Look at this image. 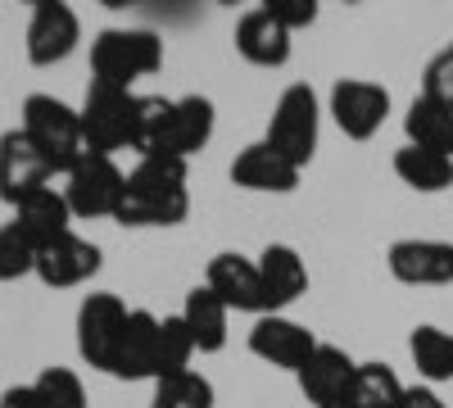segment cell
I'll use <instances>...</instances> for the list:
<instances>
[{"label": "cell", "mask_w": 453, "mask_h": 408, "mask_svg": "<svg viewBox=\"0 0 453 408\" xmlns=\"http://www.w3.org/2000/svg\"><path fill=\"white\" fill-rule=\"evenodd\" d=\"M354 358L340 350V345H322L318 341V350L309 354V363L299 367V390H304V399L313 404V408H340V399H345V390H349V381H354Z\"/></svg>", "instance_id": "obj_17"}, {"label": "cell", "mask_w": 453, "mask_h": 408, "mask_svg": "<svg viewBox=\"0 0 453 408\" xmlns=\"http://www.w3.org/2000/svg\"><path fill=\"white\" fill-rule=\"evenodd\" d=\"M399 408H444V399H440L431 386H412V390H403Z\"/></svg>", "instance_id": "obj_34"}, {"label": "cell", "mask_w": 453, "mask_h": 408, "mask_svg": "<svg viewBox=\"0 0 453 408\" xmlns=\"http://www.w3.org/2000/svg\"><path fill=\"white\" fill-rule=\"evenodd\" d=\"M14 222L36 241V250H42V245L59 241L64 232H73V209H68L64 191L46 187V191L27 196L23 204H14Z\"/></svg>", "instance_id": "obj_21"}, {"label": "cell", "mask_w": 453, "mask_h": 408, "mask_svg": "<svg viewBox=\"0 0 453 408\" xmlns=\"http://www.w3.org/2000/svg\"><path fill=\"white\" fill-rule=\"evenodd\" d=\"M403 132H408V145L418 150H435V155H449L453 159V109L435 104L431 96H418L403 114Z\"/></svg>", "instance_id": "obj_23"}, {"label": "cell", "mask_w": 453, "mask_h": 408, "mask_svg": "<svg viewBox=\"0 0 453 408\" xmlns=\"http://www.w3.org/2000/svg\"><path fill=\"white\" fill-rule=\"evenodd\" d=\"M226 318H232V309H226L209 286H196L181 304V322H186V331H191L200 354H218L226 345Z\"/></svg>", "instance_id": "obj_22"}, {"label": "cell", "mask_w": 453, "mask_h": 408, "mask_svg": "<svg viewBox=\"0 0 453 408\" xmlns=\"http://www.w3.org/2000/svg\"><path fill=\"white\" fill-rule=\"evenodd\" d=\"M250 350L254 358L273 363V367H286V373H299V367L309 363V354L318 350V336L295 322V318H281V313H263L250 331Z\"/></svg>", "instance_id": "obj_13"}, {"label": "cell", "mask_w": 453, "mask_h": 408, "mask_svg": "<svg viewBox=\"0 0 453 408\" xmlns=\"http://www.w3.org/2000/svg\"><path fill=\"white\" fill-rule=\"evenodd\" d=\"M0 408H46L42 395H36V386H10L5 395H0Z\"/></svg>", "instance_id": "obj_33"}, {"label": "cell", "mask_w": 453, "mask_h": 408, "mask_svg": "<svg viewBox=\"0 0 453 408\" xmlns=\"http://www.w3.org/2000/svg\"><path fill=\"white\" fill-rule=\"evenodd\" d=\"M318 123H322V109H318V96L309 82H295L281 91L273 119H268V141L273 150H281L290 164L304 168L313 155H318Z\"/></svg>", "instance_id": "obj_6"}, {"label": "cell", "mask_w": 453, "mask_h": 408, "mask_svg": "<svg viewBox=\"0 0 453 408\" xmlns=\"http://www.w3.org/2000/svg\"><path fill=\"white\" fill-rule=\"evenodd\" d=\"M23 136L42 150V159L55 168V173H68L87 155V141H82V114L73 104H64L59 96H46L36 91L23 100Z\"/></svg>", "instance_id": "obj_5"}, {"label": "cell", "mask_w": 453, "mask_h": 408, "mask_svg": "<svg viewBox=\"0 0 453 408\" xmlns=\"http://www.w3.org/2000/svg\"><path fill=\"white\" fill-rule=\"evenodd\" d=\"M395 173H399L403 187L422 191V196H435V191L453 187V159L435 155V150H418V145H403V150L395 155Z\"/></svg>", "instance_id": "obj_25"}, {"label": "cell", "mask_w": 453, "mask_h": 408, "mask_svg": "<svg viewBox=\"0 0 453 408\" xmlns=\"http://www.w3.org/2000/svg\"><path fill=\"white\" fill-rule=\"evenodd\" d=\"M127 304L119 300V295H109V290H96L82 300L78 309V354L100 367V373H109V363H113V345H119L123 336V322H127Z\"/></svg>", "instance_id": "obj_10"}, {"label": "cell", "mask_w": 453, "mask_h": 408, "mask_svg": "<svg viewBox=\"0 0 453 408\" xmlns=\"http://www.w3.org/2000/svg\"><path fill=\"white\" fill-rule=\"evenodd\" d=\"M159 322L150 309H132L123 322V336L113 345L109 377L119 381H159Z\"/></svg>", "instance_id": "obj_12"}, {"label": "cell", "mask_w": 453, "mask_h": 408, "mask_svg": "<svg viewBox=\"0 0 453 408\" xmlns=\"http://www.w3.org/2000/svg\"><path fill=\"white\" fill-rule=\"evenodd\" d=\"M78 114H82L87 155L113 159L119 150H136V136H141V96L91 82Z\"/></svg>", "instance_id": "obj_3"}, {"label": "cell", "mask_w": 453, "mask_h": 408, "mask_svg": "<svg viewBox=\"0 0 453 408\" xmlns=\"http://www.w3.org/2000/svg\"><path fill=\"white\" fill-rule=\"evenodd\" d=\"M27 273H36V241L10 218L0 227V281H19Z\"/></svg>", "instance_id": "obj_28"}, {"label": "cell", "mask_w": 453, "mask_h": 408, "mask_svg": "<svg viewBox=\"0 0 453 408\" xmlns=\"http://www.w3.org/2000/svg\"><path fill=\"white\" fill-rule=\"evenodd\" d=\"M299 173H304V168L290 164L281 150H273L268 141L245 145V150L236 155V164H232V181H236V187H245V191H273V196L295 191Z\"/></svg>", "instance_id": "obj_18"}, {"label": "cell", "mask_w": 453, "mask_h": 408, "mask_svg": "<svg viewBox=\"0 0 453 408\" xmlns=\"http://www.w3.org/2000/svg\"><path fill=\"white\" fill-rule=\"evenodd\" d=\"M390 114V91L381 82H367V78H345L331 87V119L335 127L345 132L349 141H367L381 132Z\"/></svg>", "instance_id": "obj_9"}, {"label": "cell", "mask_w": 453, "mask_h": 408, "mask_svg": "<svg viewBox=\"0 0 453 408\" xmlns=\"http://www.w3.org/2000/svg\"><path fill=\"white\" fill-rule=\"evenodd\" d=\"M164 64V42L150 27H104L91 46V73L100 87L132 91V82L150 78Z\"/></svg>", "instance_id": "obj_4"}, {"label": "cell", "mask_w": 453, "mask_h": 408, "mask_svg": "<svg viewBox=\"0 0 453 408\" xmlns=\"http://www.w3.org/2000/svg\"><path fill=\"white\" fill-rule=\"evenodd\" d=\"M100 273V245L96 241H82L78 232H64L59 241L36 250V277L55 290H68V286H82Z\"/></svg>", "instance_id": "obj_15"}, {"label": "cell", "mask_w": 453, "mask_h": 408, "mask_svg": "<svg viewBox=\"0 0 453 408\" xmlns=\"http://www.w3.org/2000/svg\"><path fill=\"white\" fill-rule=\"evenodd\" d=\"M226 309L236 313H273L268 309V295H263V277H258V264L245 254H218L209 264V281H204Z\"/></svg>", "instance_id": "obj_16"}, {"label": "cell", "mask_w": 453, "mask_h": 408, "mask_svg": "<svg viewBox=\"0 0 453 408\" xmlns=\"http://www.w3.org/2000/svg\"><path fill=\"white\" fill-rule=\"evenodd\" d=\"M258 277H263V295H268V309H286L295 304L299 295L309 290V268H304V258H299V250L290 245H268L258 258Z\"/></svg>", "instance_id": "obj_19"}, {"label": "cell", "mask_w": 453, "mask_h": 408, "mask_svg": "<svg viewBox=\"0 0 453 408\" xmlns=\"http://www.w3.org/2000/svg\"><path fill=\"white\" fill-rule=\"evenodd\" d=\"M150 408H213V386H209V377H200V373L159 377Z\"/></svg>", "instance_id": "obj_27"}, {"label": "cell", "mask_w": 453, "mask_h": 408, "mask_svg": "<svg viewBox=\"0 0 453 408\" xmlns=\"http://www.w3.org/2000/svg\"><path fill=\"white\" fill-rule=\"evenodd\" d=\"M422 96H431L435 104L453 109V46H444L431 64H426V87Z\"/></svg>", "instance_id": "obj_31"}, {"label": "cell", "mask_w": 453, "mask_h": 408, "mask_svg": "<svg viewBox=\"0 0 453 408\" xmlns=\"http://www.w3.org/2000/svg\"><path fill=\"white\" fill-rule=\"evenodd\" d=\"M64 177H68L64 200H68L73 218H113V213H119L127 173L113 164V159H104V155H82Z\"/></svg>", "instance_id": "obj_7"}, {"label": "cell", "mask_w": 453, "mask_h": 408, "mask_svg": "<svg viewBox=\"0 0 453 408\" xmlns=\"http://www.w3.org/2000/svg\"><path fill=\"white\" fill-rule=\"evenodd\" d=\"M399 399H403V386L395 377V367H386V363H358L345 399H340V408H399Z\"/></svg>", "instance_id": "obj_24"}, {"label": "cell", "mask_w": 453, "mask_h": 408, "mask_svg": "<svg viewBox=\"0 0 453 408\" xmlns=\"http://www.w3.org/2000/svg\"><path fill=\"white\" fill-rule=\"evenodd\" d=\"M236 50L258 68H281L290 59V32L258 5V10L241 14V23H236Z\"/></svg>", "instance_id": "obj_20"}, {"label": "cell", "mask_w": 453, "mask_h": 408, "mask_svg": "<svg viewBox=\"0 0 453 408\" xmlns=\"http://www.w3.org/2000/svg\"><path fill=\"white\" fill-rule=\"evenodd\" d=\"M263 10H268L290 36L299 27H313L318 23V0H263Z\"/></svg>", "instance_id": "obj_32"}, {"label": "cell", "mask_w": 453, "mask_h": 408, "mask_svg": "<svg viewBox=\"0 0 453 408\" xmlns=\"http://www.w3.org/2000/svg\"><path fill=\"white\" fill-rule=\"evenodd\" d=\"M213 100L204 96H141V136H136V155L141 159H181L191 164L204 145L213 141Z\"/></svg>", "instance_id": "obj_1"}, {"label": "cell", "mask_w": 453, "mask_h": 408, "mask_svg": "<svg viewBox=\"0 0 453 408\" xmlns=\"http://www.w3.org/2000/svg\"><path fill=\"white\" fill-rule=\"evenodd\" d=\"M50 177H55V168L23 136V127H10L5 136H0V200H5L10 209L23 204L36 191H46Z\"/></svg>", "instance_id": "obj_11"}, {"label": "cell", "mask_w": 453, "mask_h": 408, "mask_svg": "<svg viewBox=\"0 0 453 408\" xmlns=\"http://www.w3.org/2000/svg\"><path fill=\"white\" fill-rule=\"evenodd\" d=\"M390 277L403 286H449L453 281V245L449 241H426L408 236L390 245Z\"/></svg>", "instance_id": "obj_14"}, {"label": "cell", "mask_w": 453, "mask_h": 408, "mask_svg": "<svg viewBox=\"0 0 453 408\" xmlns=\"http://www.w3.org/2000/svg\"><path fill=\"white\" fill-rule=\"evenodd\" d=\"M191 354H196V341H191V331H186L181 313L164 318L159 322V377L191 373Z\"/></svg>", "instance_id": "obj_29"}, {"label": "cell", "mask_w": 453, "mask_h": 408, "mask_svg": "<svg viewBox=\"0 0 453 408\" xmlns=\"http://www.w3.org/2000/svg\"><path fill=\"white\" fill-rule=\"evenodd\" d=\"M191 213V191H186V164L181 159H141L127 173V187L119 200L113 222L123 227H177Z\"/></svg>", "instance_id": "obj_2"}, {"label": "cell", "mask_w": 453, "mask_h": 408, "mask_svg": "<svg viewBox=\"0 0 453 408\" xmlns=\"http://www.w3.org/2000/svg\"><path fill=\"white\" fill-rule=\"evenodd\" d=\"M32 386L46 408H87V386L73 367H42V377Z\"/></svg>", "instance_id": "obj_30"}, {"label": "cell", "mask_w": 453, "mask_h": 408, "mask_svg": "<svg viewBox=\"0 0 453 408\" xmlns=\"http://www.w3.org/2000/svg\"><path fill=\"white\" fill-rule=\"evenodd\" d=\"M82 42V19L64 0H36L27 19V59L36 68L64 64Z\"/></svg>", "instance_id": "obj_8"}, {"label": "cell", "mask_w": 453, "mask_h": 408, "mask_svg": "<svg viewBox=\"0 0 453 408\" xmlns=\"http://www.w3.org/2000/svg\"><path fill=\"white\" fill-rule=\"evenodd\" d=\"M408 354H412V363H418V373L426 377V381H453V331H444V327H418L412 331V341H408Z\"/></svg>", "instance_id": "obj_26"}]
</instances>
